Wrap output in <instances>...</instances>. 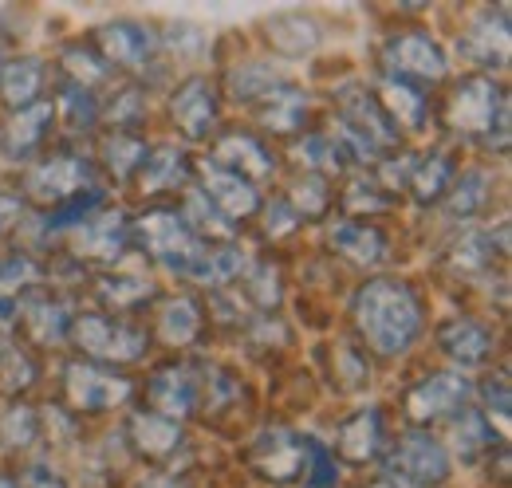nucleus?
I'll use <instances>...</instances> for the list:
<instances>
[{
  "instance_id": "ddd939ff",
  "label": "nucleus",
  "mask_w": 512,
  "mask_h": 488,
  "mask_svg": "<svg viewBox=\"0 0 512 488\" xmlns=\"http://www.w3.org/2000/svg\"><path fill=\"white\" fill-rule=\"evenodd\" d=\"M335 119L347 122L351 130H359L379 154L386 150H398L402 146V134H398V126L386 119L383 103L375 99V91L367 87V83H343V87H335Z\"/></svg>"
},
{
  "instance_id": "c756f323",
  "label": "nucleus",
  "mask_w": 512,
  "mask_h": 488,
  "mask_svg": "<svg viewBox=\"0 0 512 488\" xmlns=\"http://www.w3.org/2000/svg\"><path fill=\"white\" fill-rule=\"evenodd\" d=\"M44 87H48V63L40 56H12L0 67V103L12 111L40 103Z\"/></svg>"
},
{
  "instance_id": "393cba45",
  "label": "nucleus",
  "mask_w": 512,
  "mask_h": 488,
  "mask_svg": "<svg viewBox=\"0 0 512 488\" xmlns=\"http://www.w3.org/2000/svg\"><path fill=\"white\" fill-rule=\"evenodd\" d=\"M138 189L146 197H162V193H178V189H190L193 182V162L186 154V146L178 142H158L150 146L142 170H138Z\"/></svg>"
},
{
  "instance_id": "49530a36",
  "label": "nucleus",
  "mask_w": 512,
  "mask_h": 488,
  "mask_svg": "<svg viewBox=\"0 0 512 488\" xmlns=\"http://www.w3.org/2000/svg\"><path fill=\"white\" fill-rule=\"evenodd\" d=\"M339 205H343V213H347L351 221H359L363 213H367V221H371L375 213H390V209L398 205V197L386 193V185L371 182V178H351L347 189H343V197H339Z\"/></svg>"
},
{
  "instance_id": "9b49d317",
  "label": "nucleus",
  "mask_w": 512,
  "mask_h": 488,
  "mask_svg": "<svg viewBox=\"0 0 512 488\" xmlns=\"http://www.w3.org/2000/svg\"><path fill=\"white\" fill-rule=\"evenodd\" d=\"M95 52L107 60L111 71H127V75H142L146 67H154L162 40L154 36L150 24L142 20H111L103 28H95Z\"/></svg>"
},
{
  "instance_id": "72a5a7b5",
  "label": "nucleus",
  "mask_w": 512,
  "mask_h": 488,
  "mask_svg": "<svg viewBox=\"0 0 512 488\" xmlns=\"http://www.w3.org/2000/svg\"><path fill=\"white\" fill-rule=\"evenodd\" d=\"M146 87L138 79H123L107 99H99V122H107V130H127L138 134L146 126L150 103H146Z\"/></svg>"
},
{
  "instance_id": "ea45409f",
  "label": "nucleus",
  "mask_w": 512,
  "mask_h": 488,
  "mask_svg": "<svg viewBox=\"0 0 512 488\" xmlns=\"http://www.w3.org/2000/svg\"><path fill=\"white\" fill-rule=\"evenodd\" d=\"M52 111H56V122L71 138H87L99 126V99L87 87H75V83H60V91L52 99Z\"/></svg>"
},
{
  "instance_id": "2f4dec72",
  "label": "nucleus",
  "mask_w": 512,
  "mask_h": 488,
  "mask_svg": "<svg viewBox=\"0 0 512 488\" xmlns=\"http://www.w3.org/2000/svg\"><path fill=\"white\" fill-rule=\"evenodd\" d=\"M95 162L115 178V182H134L146 154H150V142L142 134H127V130H103L99 142H95Z\"/></svg>"
},
{
  "instance_id": "c9c22d12",
  "label": "nucleus",
  "mask_w": 512,
  "mask_h": 488,
  "mask_svg": "<svg viewBox=\"0 0 512 488\" xmlns=\"http://www.w3.org/2000/svg\"><path fill=\"white\" fill-rule=\"evenodd\" d=\"M449 437H453V453H457L465 465H473V461L489 457L493 449H501V437L493 433L489 414H481V410H473V406H465L457 418H449Z\"/></svg>"
},
{
  "instance_id": "c85d7f7f",
  "label": "nucleus",
  "mask_w": 512,
  "mask_h": 488,
  "mask_svg": "<svg viewBox=\"0 0 512 488\" xmlns=\"http://www.w3.org/2000/svg\"><path fill=\"white\" fill-rule=\"evenodd\" d=\"M95 296H99V304H103L107 315H127L130 319V315H138L142 307H150L158 300V288L146 276L107 268V272L95 276Z\"/></svg>"
},
{
  "instance_id": "6ab92c4d",
  "label": "nucleus",
  "mask_w": 512,
  "mask_h": 488,
  "mask_svg": "<svg viewBox=\"0 0 512 488\" xmlns=\"http://www.w3.org/2000/svg\"><path fill=\"white\" fill-rule=\"evenodd\" d=\"M457 48H461V56L473 63V67H485V71L501 67V63L509 60V8L505 4L481 8L465 24V32L457 36Z\"/></svg>"
},
{
  "instance_id": "a211bd4d",
  "label": "nucleus",
  "mask_w": 512,
  "mask_h": 488,
  "mask_svg": "<svg viewBox=\"0 0 512 488\" xmlns=\"http://www.w3.org/2000/svg\"><path fill=\"white\" fill-rule=\"evenodd\" d=\"M52 130H56V111H52V99H40L24 111H12V119L0 126V154L8 162H32L48 150L52 142Z\"/></svg>"
},
{
  "instance_id": "4468645a",
  "label": "nucleus",
  "mask_w": 512,
  "mask_h": 488,
  "mask_svg": "<svg viewBox=\"0 0 512 488\" xmlns=\"http://www.w3.org/2000/svg\"><path fill=\"white\" fill-rule=\"evenodd\" d=\"M71 319H75V311L67 307L64 296L52 292V288H44V284L32 288V292H24V296L16 300V331H24L28 343L40 347V351L67 343Z\"/></svg>"
},
{
  "instance_id": "e433bc0d",
  "label": "nucleus",
  "mask_w": 512,
  "mask_h": 488,
  "mask_svg": "<svg viewBox=\"0 0 512 488\" xmlns=\"http://www.w3.org/2000/svg\"><path fill=\"white\" fill-rule=\"evenodd\" d=\"M493 201V174L489 170H457V178L446 193V213L453 221H473L477 213H485Z\"/></svg>"
},
{
  "instance_id": "423d86ee",
  "label": "nucleus",
  "mask_w": 512,
  "mask_h": 488,
  "mask_svg": "<svg viewBox=\"0 0 512 488\" xmlns=\"http://www.w3.org/2000/svg\"><path fill=\"white\" fill-rule=\"evenodd\" d=\"M20 182H24L20 197L36 201L44 213L71 201V197H79V193H87L91 185H99L95 182V162L87 154L71 150V146H56V150H44L40 158H32Z\"/></svg>"
},
{
  "instance_id": "13d9d810",
  "label": "nucleus",
  "mask_w": 512,
  "mask_h": 488,
  "mask_svg": "<svg viewBox=\"0 0 512 488\" xmlns=\"http://www.w3.org/2000/svg\"><path fill=\"white\" fill-rule=\"evenodd\" d=\"M0 67H4V52H0Z\"/></svg>"
},
{
  "instance_id": "a18cd8bd",
  "label": "nucleus",
  "mask_w": 512,
  "mask_h": 488,
  "mask_svg": "<svg viewBox=\"0 0 512 488\" xmlns=\"http://www.w3.org/2000/svg\"><path fill=\"white\" fill-rule=\"evenodd\" d=\"M241 292L253 307L272 311L284 300V276H280V268L272 260H249V268L241 272Z\"/></svg>"
},
{
  "instance_id": "f704fd0d",
  "label": "nucleus",
  "mask_w": 512,
  "mask_h": 488,
  "mask_svg": "<svg viewBox=\"0 0 512 488\" xmlns=\"http://www.w3.org/2000/svg\"><path fill=\"white\" fill-rule=\"evenodd\" d=\"M178 213H182V221L190 225V233L197 237L201 244H213V241H221V244H233L237 241V225L197 189V185H190L186 189V197H182V205H178Z\"/></svg>"
},
{
  "instance_id": "dca6fc26",
  "label": "nucleus",
  "mask_w": 512,
  "mask_h": 488,
  "mask_svg": "<svg viewBox=\"0 0 512 488\" xmlns=\"http://www.w3.org/2000/svg\"><path fill=\"white\" fill-rule=\"evenodd\" d=\"M130 248V217L123 209H99L91 213L83 225L71 229V256L75 260H95L115 268L123 260V252Z\"/></svg>"
},
{
  "instance_id": "79ce46f5",
  "label": "nucleus",
  "mask_w": 512,
  "mask_h": 488,
  "mask_svg": "<svg viewBox=\"0 0 512 488\" xmlns=\"http://www.w3.org/2000/svg\"><path fill=\"white\" fill-rule=\"evenodd\" d=\"M36 441H40V414L28 402L8 398L0 410V449L4 453H28Z\"/></svg>"
},
{
  "instance_id": "9d476101",
  "label": "nucleus",
  "mask_w": 512,
  "mask_h": 488,
  "mask_svg": "<svg viewBox=\"0 0 512 488\" xmlns=\"http://www.w3.org/2000/svg\"><path fill=\"white\" fill-rule=\"evenodd\" d=\"M383 63H386V75L410 79L418 87L442 83L449 75L446 48L426 28H398V32H390L383 44Z\"/></svg>"
},
{
  "instance_id": "864d4df0",
  "label": "nucleus",
  "mask_w": 512,
  "mask_h": 488,
  "mask_svg": "<svg viewBox=\"0 0 512 488\" xmlns=\"http://www.w3.org/2000/svg\"><path fill=\"white\" fill-rule=\"evenodd\" d=\"M335 485H339V465H335V453L323 445L316 465H312V473H308V481H304V488H335Z\"/></svg>"
},
{
  "instance_id": "a19ab883",
  "label": "nucleus",
  "mask_w": 512,
  "mask_h": 488,
  "mask_svg": "<svg viewBox=\"0 0 512 488\" xmlns=\"http://www.w3.org/2000/svg\"><path fill=\"white\" fill-rule=\"evenodd\" d=\"M60 71H64V83H75V87H99V83H107L111 79V67L107 60L95 52V44L87 40H71L60 48Z\"/></svg>"
},
{
  "instance_id": "6e6d98bb",
  "label": "nucleus",
  "mask_w": 512,
  "mask_h": 488,
  "mask_svg": "<svg viewBox=\"0 0 512 488\" xmlns=\"http://www.w3.org/2000/svg\"><path fill=\"white\" fill-rule=\"evenodd\" d=\"M371 488H406V485H398V481H390V477H383V481H375Z\"/></svg>"
},
{
  "instance_id": "6e6552de",
  "label": "nucleus",
  "mask_w": 512,
  "mask_h": 488,
  "mask_svg": "<svg viewBox=\"0 0 512 488\" xmlns=\"http://www.w3.org/2000/svg\"><path fill=\"white\" fill-rule=\"evenodd\" d=\"M64 382V410L75 418H95V414H111L119 406H127L134 394V382L127 374L111 370V366L87 363V359H71L60 374Z\"/></svg>"
},
{
  "instance_id": "c03bdc74",
  "label": "nucleus",
  "mask_w": 512,
  "mask_h": 488,
  "mask_svg": "<svg viewBox=\"0 0 512 488\" xmlns=\"http://www.w3.org/2000/svg\"><path fill=\"white\" fill-rule=\"evenodd\" d=\"M288 209L300 217V221H323L335 205V193H331V182L327 178H316V174H300L296 182L288 185L284 193Z\"/></svg>"
},
{
  "instance_id": "37998d69",
  "label": "nucleus",
  "mask_w": 512,
  "mask_h": 488,
  "mask_svg": "<svg viewBox=\"0 0 512 488\" xmlns=\"http://www.w3.org/2000/svg\"><path fill=\"white\" fill-rule=\"evenodd\" d=\"M296 158H300L304 174H316V178H327V182H331V174H343L347 170V158H343V150L335 146V138L327 130L304 134L296 142Z\"/></svg>"
},
{
  "instance_id": "4c0bfd02",
  "label": "nucleus",
  "mask_w": 512,
  "mask_h": 488,
  "mask_svg": "<svg viewBox=\"0 0 512 488\" xmlns=\"http://www.w3.org/2000/svg\"><path fill=\"white\" fill-rule=\"evenodd\" d=\"M264 32H268V44L284 56H308L320 48V24L304 12H280L272 20H264Z\"/></svg>"
},
{
  "instance_id": "20e7f679",
  "label": "nucleus",
  "mask_w": 512,
  "mask_h": 488,
  "mask_svg": "<svg viewBox=\"0 0 512 488\" xmlns=\"http://www.w3.org/2000/svg\"><path fill=\"white\" fill-rule=\"evenodd\" d=\"M87 363L99 366H134L150 355V331L146 323H134L127 315L107 311H75L71 335H67Z\"/></svg>"
},
{
  "instance_id": "4be33fe9",
  "label": "nucleus",
  "mask_w": 512,
  "mask_h": 488,
  "mask_svg": "<svg viewBox=\"0 0 512 488\" xmlns=\"http://www.w3.org/2000/svg\"><path fill=\"white\" fill-rule=\"evenodd\" d=\"M197 178H201V193L237 225V221H249L253 213H260V189L253 182H245L241 174H233V170H225V166H217V162H197Z\"/></svg>"
},
{
  "instance_id": "412c9836",
  "label": "nucleus",
  "mask_w": 512,
  "mask_h": 488,
  "mask_svg": "<svg viewBox=\"0 0 512 488\" xmlns=\"http://www.w3.org/2000/svg\"><path fill=\"white\" fill-rule=\"evenodd\" d=\"M123 433H127L130 449H134L138 457H146L150 465H170V461H178V453H186V445H190L182 422H170V418H162V414H154V410L130 414Z\"/></svg>"
},
{
  "instance_id": "09e8293b",
  "label": "nucleus",
  "mask_w": 512,
  "mask_h": 488,
  "mask_svg": "<svg viewBox=\"0 0 512 488\" xmlns=\"http://www.w3.org/2000/svg\"><path fill=\"white\" fill-rule=\"evenodd\" d=\"M36 378H40V366L32 359V351L20 347V343H12V351L0 359V390L8 398H20Z\"/></svg>"
},
{
  "instance_id": "f3484780",
  "label": "nucleus",
  "mask_w": 512,
  "mask_h": 488,
  "mask_svg": "<svg viewBox=\"0 0 512 488\" xmlns=\"http://www.w3.org/2000/svg\"><path fill=\"white\" fill-rule=\"evenodd\" d=\"M146 402L154 414L170 418V422H186L197 414V366L170 359V363L154 366L146 378Z\"/></svg>"
},
{
  "instance_id": "bb28decb",
  "label": "nucleus",
  "mask_w": 512,
  "mask_h": 488,
  "mask_svg": "<svg viewBox=\"0 0 512 488\" xmlns=\"http://www.w3.org/2000/svg\"><path fill=\"white\" fill-rule=\"evenodd\" d=\"M205 327H209L205 307L197 304L193 296H166V300H158L154 331H158V339L166 347H178V351L197 347L205 339Z\"/></svg>"
},
{
  "instance_id": "5fc2aeb1",
  "label": "nucleus",
  "mask_w": 512,
  "mask_h": 488,
  "mask_svg": "<svg viewBox=\"0 0 512 488\" xmlns=\"http://www.w3.org/2000/svg\"><path fill=\"white\" fill-rule=\"evenodd\" d=\"M138 488H190V477L182 473H146Z\"/></svg>"
},
{
  "instance_id": "aec40b11",
  "label": "nucleus",
  "mask_w": 512,
  "mask_h": 488,
  "mask_svg": "<svg viewBox=\"0 0 512 488\" xmlns=\"http://www.w3.org/2000/svg\"><path fill=\"white\" fill-rule=\"evenodd\" d=\"M438 339V351L446 355L449 363H457L461 370H473V366H485L497 351V335L489 323L473 319V315H449L438 323L434 331Z\"/></svg>"
},
{
  "instance_id": "f03ea898",
  "label": "nucleus",
  "mask_w": 512,
  "mask_h": 488,
  "mask_svg": "<svg viewBox=\"0 0 512 488\" xmlns=\"http://www.w3.org/2000/svg\"><path fill=\"white\" fill-rule=\"evenodd\" d=\"M130 244H138L154 264L197 288H213V244H201L182 221L178 205H150L130 217Z\"/></svg>"
},
{
  "instance_id": "4d7b16f0",
  "label": "nucleus",
  "mask_w": 512,
  "mask_h": 488,
  "mask_svg": "<svg viewBox=\"0 0 512 488\" xmlns=\"http://www.w3.org/2000/svg\"><path fill=\"white\" fill-rule=\"evenodd\" d=\"M0 488H16V477L12 473H0Z\"/></svg>"
},
{
  "instance_id": "473e14b6",
  "label": "nucleus",
  "mask_w": 512,
  "mask_h": 488,
  "mask_svg": "<svg viewBox=\"0 0 512 488\" xmlns=\"http://www.w3.org/2000/svg\"><path fill=\"white\" fill-rule=\"evenodd\" d=\"M505 252H509V229L505 225H497V233L493 229H469L453 241L449 264L457 272H489L497 260H505Z\"/></svg>"
},
{
  "instance_id": "0eeeda50",
  "label": "nucleus",
  "mask_w": 512,
  "mask_h": 488,
  "mask_svg": "<svg viewBox=\"0 0 512 488\" xmlns=\"http://www.w3.org/2000/svg\"><path fill=\"white\" fill-rule=\"evenodd\" d=\"M386 477L406 488H438L453 473V457L449 449L430 433V429H406L394 437V445H386L383 453Z\"/></svg>"
},
{
  "instance_id": "1a4fd4ad",
  "label": "nucleus",
  "mask_w": 512,
  "mask_h": 488,
  "mask_svg": "<svg viewBox=\"0 0 512 488\" xmlns=\"http://www.w3.org/2000/svg\"><path fill=\"white\" fill-rule=\"evenodd\" d=\"M473 402V382L461 370H426L402 394V414L410 429H430L434 422L457 418Z\"/></svg>"
},
{
  "instance_id": "8fccbe9b",
  "label": "nucleus",
  "mask_w": 512,
  "mask_h": 488,
  "mask_svg": "<svg viewBox=\"0 0 512 488\" xmlns=\"http://www.w3.org/2000/svg\"><path fill=\"white\" fill-rule=\"evenodd\" d=\"M12 477H16V488H67V481L60 477V469H52V461H44V457L24 461Z\"/></svg>"
},
{
  "instance_id": "b1692460",
  "label": "nucleus",
  "mask_w": 512,
  "mask_h": 488,
  "mask_svg": "<svg viewBox=\"0 0 512 488\" xmlns=\"http://www.w3.org/2000/svg\"><path fill=\"white\" fill-rule=\"evenodd\" d=\"M335 453L351 465H367V461H379L386 453V418L379 406H367V410H355L347 414L339 429H335Z\"/></svg>"
},
{
  "instance_id": "7ed1b4c3",
  "label": "nucleus",
  "mask_w": 512,
  "mask_h": 488,
  "mask_svg": "<svg viewBox=\"0 0 512 488\" xmlns=\"http://www.w3.org/2000/svg\"><path fill=\"white\" fill-rule=\"evenodd\" d=\"M442 122L465 142H481L497 154L509 150V95L493 75H461L442 99Z\"/></svg>"
},
{
  "instance_id": "58836bf2",
  "label": "nucleus",
  "mask_w": 512,
  "mask_h": 488,
  "mask_svg": "<svg viewBox=\"0 0 512 488\" xmlns=\"http://www.w3.org/2000/svg\"><path fill=\"white\" fill-rule=\"evenodd\" d=\"M280 83H288V75H280L272 63L249 60V63H237V67H229V75H225V95H229L233 103L256 107V103H260L268 91H276Z\"/></svg>"
},
{
  "instance_id": "f257e3e1",
  "label": "nucleus",
  "mask_w": 512,
  "mask_h": 488,
  "mask_svg": "<svg viewBox=\"0 0 512 488\" xmlns=\"http://www.w3.org/2000/svg\"><path fill=\"white\" fill-rule=\"evenodd\" d=\"M351 323L363 351L379 359H402L426 331V300L398 276H375L351 296Z\"/></svg>"
},
{
  "instance_id": "3c124183",
  "label": "nucleus",
  "mask_w": 512,
  "mask_h": 488,
  "mask_svg": "<svg viewBox=\"0 0 512 488\" xmlns=\"http://www.w3.org/2000/svg\"><path fill=\"white\" fill-rule=\"evenodd\" d=\"M473 394L489 406V414H497L501 422H509V378H505V374L485 378L481 386H473Z\"/></svg>"
},
{
  "instance_id": "cd10ccee",
  "label": "nucleus",
  "mask_w": 512,
  "mask_h": 488,
  "mask_svg": "<svg viewBox=\"0 0 512 488\" xmlns=\"http://www.w3.org/2000/svg\"><path fill=\"white\" fill-rule=\"evenodd\" d=\"M375 99L383 103L386 119L394 122V126H402V130L422 134L426 122L434 119V103H430L426 87H418V83H410V79H398V75H386L383 71V87L375 91ZM402 130H398V134H402Z\"/></svg>"
},
{
  "instance_id": "5701e85b",
  "label": "nucleus",
  "mask_w": 512,
  "mask_h": 488,
  "mask_svg": "<svg viewBox=\"0 0 512 488\" xmlns=\"http://www.w3.org/2000/svg\"><path fill=\"white\" fill-rule=\"evenodd\" d=\"M327 248L355 268H379L390 260L386 229L371 225V221H351V217H339L327 225Z\"/></svg>"
},
{
  "instance_id": "f8f14e48",
  "label": "nucleus",
  "mask_w": 512,
  "mask_h": 488,
  "mask_svg": "<svg viewBox=\"0 0 512 488\" xmlns=\"http://www.w3.org/2000/svg\"><path fill=\"white\" fill-rule=\"evenodd\" d=\"M170 122L186 142H209L221 126V91L213 79L190 75L170 91Z\"/></svg>"
},
{
  "instance_id": "a878e982",
  "label": "nucleus",
  "mask_w": 512,
  "mask_h": 488,
  "mask_svg": "<svg viewBox=\"0 0 512 488\" xmlns=\"http://www.w3.org/2000/svg\"><path fill=\"white\" fill-rule=\"evenodd\" d=\"M308 111H312L308 91L288 79V83H280L276 91H268V95L256 103V122H260V130L272 134V138H296V134L304 130V122H308ZM264 134H260V138H264Z\"/></svg>"
},
{
  "instance_id": "39448f33",
  "label": "nucleus",
  "mask_w": 512,
  "mask_h": 488,
  "mask_svg": "<svg viewBox=\"0 0 512 488\" xmlns=\"http://www.w3.org/2000/svg\"><path fill=\"white\" fill-rule=\"evenodd\" d=\"M320 441L300 433V429L288 426H268L264 433H256L249 441V453H245V465L256 481L276 488L288 485H304L316 457H320Z\"/></svg>"
},
{
  "instance_id": "603ef678",
  "label": "nucleus",
  "mask_w": 512,
  "mask_h": 488,
  "mask_svg": "<svg viewBox=\"0 0 512 488\" xmlns=\"http://www.w3.org/2000/svg\"><path fill=\"white\" fill-rule=\"evenodd\" d=\"M20 221H24V197L12 193V189H0V241L8 233H16Z\"/></svg>"
},
{
  "instance_id": "2eb2a0df",
  "label": "nucleus",
  "mask_w": 512,
  "mask_h": 488,
  "mask_svg": "<svg viewBox=\"0 0 512 488\" xmlns=\"http://www.w3.org/2000/svg\"><path fill=\"white\" fill-rule=\"evenodd\" d=\"M209 162L241 174L245 182H272L276 178V150L256 134V130H241V126H229V130H217L213 134V154Z\"/></svg>"
},
{
  "instance_id": "7c9ffc66",
  "label": "nucleus",
  "mask_w": 512,
  "mask_h": 488,
  "mask_svg": "<svg viewBox=\"0 0 512 488\" xmlns=\"http://www.w3.org/2000/svg\"><path fill=\"white\" fill-rule=\"evenodd\" d=\"M457 178V158H453V150H430V154H418L414 158V170H410V197L418 201V205H442L449 193V185Z\"/></svg>"
},
{
  "instance_id": "de8ad7c7",
  "label": "nucleus",
  "mask_w": 512,
  "mask_h": 488,
  "mask_svg": "<svg viewBox=\"0 0 512 488\" xmlns=\"http://www.w3.org/2000/svg\"><path fill=\"white\" fill-rule=\"evenodd\" d=\"M331 382L339 390H363L371 386V355L359 343H339L331 347Z\"/></svg>"
}]
</instances>
